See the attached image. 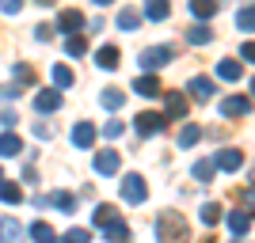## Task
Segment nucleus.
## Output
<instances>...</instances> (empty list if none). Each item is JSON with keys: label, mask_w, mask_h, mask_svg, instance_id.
Instances as JSON below:
<instances>
[{"label": "nucleus", "mask_w": 255, "mask_h": 243, "mask_svg": "<svg viewBox=\"0 0 255 243\" xmlns=\"http://www.w3.org/2000/svg\"><path fill=\"white\" fill-rule=\"evenodd\" d=\"M65 53H69V57H84V53H88V42L80 38V34H73V38L65 42Z\"/></svg>", "instance_id": "nucleus-31"}, {"label": "nucleus", "mask_w": 255, "mask_h": 243, "mask_svg": "<svg viewBox=\"0 0 255 243\" xmlns=\"http://www.w3.org/2000/svg\"><path fill=\"white\" fill-rule=\"evenodd\" d=\"M57 243H92V232H88V228H73V232L65 236V240H57Z\"/></svg>", "instance_id": "nucleus-34"}, {"label": "nucleus", "mask_w": 255, "mask_h": 243, "mask_svg": "<svg viewBox=\"0 0 255 243\" xmlns=\"http://www.w3.org/2000/svg\"><path fill=\"white\" fill-rule=\"evenodd\" d=\"M156 240L160 243H187L191 232H187L183 217H175V213H160V217H156Z\"/></svg>", "instance_id": "nucleus-1"}, {"label": "nucleus", "mask_w": 255, "mask_h": 243, "mask_svg": "<svg viewBox=\"0 0 255 243\" xmlns=\"http://www.w3.org/2000/svg\"><path fill=\"white\" fill-rule=\"evenodd\" d=\"M31 240L34 243H57V236H53V228L46 221H38V224H31Z\"/></svg>", "instance_id": "nucleus-16"}, {"label": "nucleus", "mask_w": 255, "mask_h": 243, "mask_svg": "<svg viewBox=\"0 0 255 243\" xmlns=\"http://www.w3.org/2000/svg\"><path fill=\"white\" fill-rule=\"evenodd\" d=\"M57 106H61V95H57V91H38V95H34V110H38V114H53Z\"/></svg>", "instance_id": "nucleus-13"}, {"label": "nucleus", "mask_w": 255, "mask_h": 243, "mask_svg": "<svg viewBox=\"0 0 255 243\" xmlns=\"http://www.w3.org/2000/svg\"><path fill=\"white\" fill-rule=\"evenodd\" d=\"M107 240H111V243H129V228L122 221H115L111 228H107Z\"/></svg>", "instance_id": "nucleus-27"}, {"label": "nucleus", "mask_w": 255, "mask_h": 243, "mask_svg": "<svg viewBox=\"0 0 255 243\" xmlns=\"http://www.w3.org/2000/svg\"><path fill=\"white\" fill-rule=\"evenodd\" d=\"M217 76L221 80H240V65L233 57H225V61H217Z\"/></svg>", "instance_id": "nucleus-17"}, {"label": "nucleus", "mask_w": 255, "mask_h": 243, "mask_svg": "<svg viewBox=\"0 0 255 243\" xmlns=\"http://www.w3.org/2000/svg\"><path fill=\"white\" fill-rule=\"evenodd\" d=\"M122 198H126L129 205H141V201L149 198V190H145V179H141V175H126V179H122Z\"/></svg>", "instance_id": "nucleus-3"}, {"label": "nucleus", "mask_w": 255, "mask_h": 243, "mask_svg": "<svg viewBox=\"0 0 255 243\" xmlns=\"http://www.w3.org/2000/svg\"><path fill=\"white\" fill-rule=\"evenodd\" d=\"M84 27H88L84 11H61V15H57V31L69 34V38H73L76 31H84Z\"/></svg>", "instance_id": "nucleus-6"}, {"label": "nucleus", "mask_w": 255, "mask_h": 243, "mask_svg": "<svg viewBox=\"0 0 255 243\" xmlns=\"http://www.w3.org/2000/svg\"><path fill=\"white\" fill-rule=\"evenodd\" d=\"M191 11H194V19H213V15H217V4H210V0H194Z\"/></svg>", "instance_id": "nucleus-20"}, {"label": "nucleus", "mask_w": 255, "mask_h": 243, "mask_svg": "<svg viewBox=\"0 0 255 243\" xmlns=\"http://www.w3.org/2000/svg\"><path fill=\"white\" fill-rule=\"evenodd\" d=\"M248 110H252V99H248V95H229V99H221V114H225V118H244Z\"/></svg>", "instance_id": "nucleus-8"}, {"label": "nucleus", "mask_w": 255, "mask_h": 243, "mask_svg": "<svg viewBox=\"0 0 255 243\" xmlns=\"http://www.w3.org/2000/svg\"><path fill=\"white\" fill-rule=\"evenodd\" d=\"M210 38H213V34H210V27H202V23L187 31V42H191V46H206V42H210Z\"/></svg>", "instance_id": "nucleus-22"}, {"label": "nucleus", "mask_w": 255, "mask_h": 243, "mask_svg": "<svg viewBox=\"0 0 255 243\" xmlns=\"http://www.w3.org/2000/svg\"><path fill=\"white\" fill-rule=\"evenodd\" d=\"M229 228H233V236H244L248 228H252V217H248L244 209H233L229 213Z\"/></svg>", "instance_id": "nucleus-15"}, {"label": "nucleus", "mask_w": 255, "mask_h": 243, "mask_svg": "<svg viewBox=\"0 0 255 243\" xmlns=\"http://www.w3.org/2000/svg\"><path fill=\"white\" fill-rule=\"evenodd\" d=\"M73 145L76 148H92L96 145V126H92V122H76L73 126Z\"/></svg>", "instance_id": "nucleus-9"}, {"label": "nucleus", "mask_w": 255, "mask_h": 243, "mask_svg": "<svg viewBox=\"0 0 255 243\" xmlns=\"http://www.w3.org/2000/svg\"><path fill=\"white\" fill-rule=\"evenodd\" d=\"M15 80H23V84H31V80H34V73H31V69H23V65H15Z\"/></svg>", "instance_id": "nucleus-38"}, {"label": "nucleus", "mask_w": 255, "mask_h": 243, "mask_svg": "<svg viewBox=\"0 0 255 243\" xmlns=\"http://www.w3.org/2000/svg\"><path fill=\"white\" fill-rule=\"evenodd\" d=\"M118 61H122V53H118V46H99V50H96V65L103 69V73L118 69Z\"/></svg>", "instance_id": "nucleus-10"}, {"label": "nucleus", "mask_w": 255, "mask_h": 243, "mask_svg": "<svg viewBox=\"0 0 255 243\" xmlns=\"http://www.w3.org/2000/svg\"><path fill=\"white\" fill-rule=\"evenodd\" d=\"M133 91L145 95V99H156L160 95V80L156 76H137V80H133Z\"/></svg>", "instance_id": "nucleus-14"}, {"label": "nucleus", "mask_w": 255, "mask_h": 243, "mask_svg": "<svg viewBox=\"0 0 255 243\" xmlns=\"http://www.w3.org/2000/svg\"><path fill=\"white\" fill-rule=\"evenodd\" d=\"M122 129H126V126H122L118 118H111V122L103 126V137H111V141H115V137H122Z\"/></svg>", "instance_id": "nucleus-36"}, {"label": "nucleus", "mask_w": 255, "mask_h": 243, "mask_svg": "<svg viewBox=\"0 0 255 243\" xmlns=\"http://www.w3.org/2000/svg\"><path fill=\"white\" fill-rule=\"evenodd\" d=\"M198 137H202V129H198V126H183V129H179V148L198 145Z\"/></svg>", "instance_id": "nucleus-26"}, {"label": "nucleus", "mask_w": 255, "mask_h": 243, "mask_svg": "<svg viewBox=\"0 0 255 243\" xmlns=\"http://www.w3.org/2000/svg\"><path fill=\"white\" fill-rule=\"evenodd\" d=\"M53 205H57V209H65V213H73V205H76V201H73V194H53Z\"/></svg>", "instance_id": "nucleus-35"}, {"label": "nucleus", "mask_w": 255, "mask_h": 243, "mask_svg": "<svg viewBox=\"0 0 255 243\" xmlns=\"http://www.w3.org/2000/svg\"><path fill=\"white\" fill-rule=\"evenodd\" d=\"M50 133H53V129L46 126V122H34V137H50Z\"/></svg>", "instance_id": "nucleus-40"}, {"label": "nucleus", "mask_w": 255, "mask_h": 243, "mask_svg": "<svg viewBox=\"0 0 255 243\" xmlns=\"http://www.w3.org/2000/svg\"><path fill=\"white\" fill-rule=\"evenodd\" d=\"M187 114V99L175 91V95H168V118H183Z\"/></svg>", "instance_id": "nucleus-28"}, {"label": "nucleus", "mask_w": 255, "mask_h": 243, "mask_svg": "<svg viewBox=\"0 0 255 243\" xmlns=\"http://www.w3.org/2000/svg\"><path fill=\"white\" fill-rule=\"evenodd\" d=\"M0 126H15V110H0Z\"/></svg>", "instance_id": "nucleus-39"}, {"label": "nucleus", "mask_w": 255, "mask_h": 243, "mask_svg": "<svg viewBox=\"0 0 255 243\" xmlns=\"http://www.w3.org/2000/svg\"><path fill=\"white\" fill-rule=\"evenodd\" d=\"M23 240H27V228L15 217H0V243H23Z\"/></svg>", "instance_id": "nucleus-5"}, {"label": "nucleus", "mask_w": 255, "mask_h": 243, "mask_svg": "<svg viewBox=\"0 0 255 243\" xmlns=\"http://www.w3.org/2000/svg\"><path fill=\"white\" fill-rule=\"evenodd\" d=\"M19 148H23V141L15 137V133H4V137H0V156H15Z\"/></svg>", "instance_id": "nucleus-21"}, {"label": "nucleus", "mask_w": 255, "mask_h": 243, "mask_svg": "<svg viewBox=\"0 0 255 243\" xmlns=\"http://www.w3.org/2000/svg\"><path fill=\"white\" fill-rule=\"evenodd\" d=\"M53 84H57V87H69V84H73V73H69V69H65V65H53Z\"/></svg>", "instance_id": "nucleus-33"}, {"label": "nucleus", "mask_w": 255, "mask_h": 243, "mask_svg": "<svg viewBox=\"0 0 255 243\" xmlns=\"http://www.w3.org/2000/svg\"><path fill=\"white\" fill-rule=\"evenodd\" d=\"M122 103H126V95H122L118 87H107L103 91V106L107 110H122Z\"/></svg>", "instance_id": "nucleus-23"}, {"label": "nucleus", "mask_w": 255, "mask_h": 243, "mask_svg": "<svg viewBox=\"0 0 255 243\" xmlns=\"http://www.w3.org/2000/svg\"><path fill=\"white\" fill-rule=\"evenodd\" d=\"M213 175H217L213 160H198V163H194V179L198 182H213Z\"/></svg>", "instance_id": "nucleus-18"}, {"label": "nucleus", "mask_w": 255, "mask_h": 243, "mask_svg": "<svg viewBox=\"0 0 255 243\" xmlns=\"http://www.w3.org/2000/svg\"><path fill=\"white\" fill-rule=\"evenodd\" d=\"M187 95H194L198 103H210L217 95V84H213L210 76H191V84H187Z\"/></svg>", "instance_id": "nucleus-4"}, {"label": "nucleus", "mask_w": 255, "mask_h": 243, "mask_svg": "<svg viewBox=\"0 0 255 243\" xmlns=\"http://www.w3.org/2000/svg\"><path fill=\"white\" fill-rule=\"evenodd\" d=\"M175 57V46H149V50L141 53V69L149 73V69H164V65Z\"/></svg>", "instance_id": "nucleus-2"}, {"label": "nucleus", "mask_w": 255, "mask_h": 243, "mask_svg": "<svg viewBox=\"0 0 255 243\" xmlns=\"http://www.w3.org/2000/svg\"><path fill=\"white\" fill-rule=\"evenodd\" d=\"M141 23V11H133V8H126V11H118V27H122V31H133V27H137Z\"/></svg>", "instance_id": "nucleus-30"}, {"label": "nucleus", "mask_w": 255, "mask_h": 243, "mask_svg": "<svg viewBox=\"0 0 255 243\" xmlns=\"http://www.w3.org/2000/svg\"><path fill=\"white\" fill-rule=\"evenodd\" d=\"M115 217H118L115 205H99V209H96V224H103V228H111V224H115Z\"/></svg>", "instance_id": "nucleus-32"}, {"label": "nucleus", "mask_w": 255, "mask_h": 243, "mask_svg": "<svg viewBox=\"0 0 255 243\" xmlns=\"http://www.w3.org/2000/svg\"><path fill=\"white\" fill-rule=\"evenodd\" d=\"M96 171H99V175H115V171H118V152H115V148L96 152Z\"/></svg>", "instance_id": "nucleus-11"}, {"label": "nucleus", "mask_w": 255, "mask_h": 243, "mask_svg": "<svg viewBox=\"0 0 255 243\" xmlns=\"http://www.w3.org/2000/svg\"><path fill=\"white\" fill-rule=\"evenodd\" d=\"M0 201L19 205V201H23V190H19V186H11V182H0Z\"/></svg>", "instance_id": "nucleus-25"}, {"label": "nucleus", "mask_w": 255, "mask_h": 243, "mask_svg": "<svg viewBox=\"0 0 255 243\" xmlns=\"http://www.w3.org/2000/svg\"><path fill=\"white\" fill-rule=\"evenodd\" d=\"M15 95H19V87H15V84H8V87H0V99H15Z\"/></svg>", "instance_id": "nucleus-41"}, {"label": "nucleus", "mask_w": 255, "mask_h": 243, "mask_svg": "<svg viewBox=\"0 0 255 243\" xmlns=\"http://www.w3.org/2000/svg\"><path fill=\"white\" fill-rule=\"evenodd\" d=\"M240 163H244V156H240L236 148H225V152H217V160H213V167H221V171H240Z\"/></svg>", "instance_id": "nucleus-12"}, {"label": "nucleus", "mask_w": 255, "mask_h": 243, "mask_svg": "<svg viewBox=\"0 0 255 243\" xmlns=\"http://www.w3.org/2000/svg\"><path fill=\"white\" fill-rule=\"evenodd\" d=\"M164 122H168L164 114H149V110H145V114H137V122H133V126H137L141 137H156L160 129H164Z\"/></svg>", "instance_id": "nucleus-7"}, {"label": "nucleus", "mask_w": 255, "mask_h": 243, "mask_svg": "<svg viewBox=\"0 0 255 243\" xmlns=\"http://www.w3.org/2000/svg\"><path fill=\"white\" fill-rule=\"evenodd\" d=\"M0 182H4V171H0Z\"/></svg>", "instance_id": "nucleus-43"}, {"label": "nucleus", "mask_w": 255, "mask_h": 243, "mask_svg": "<svg viewBox=\"0 0 255 243\" xmlns=\"http://www.w3.org/2000/svg\"><path fill=\"white\" fill-rule=\"evenodd\" d=\"M252 95H255V80H252Z\"/></svg>", "instance_id": "nucleus-42"}, {"label": "nucleus", "mask_w": 255, "mask_h": 243, "mask_svg": "<svg viewBox=\"0 0 255 243\" xmlns=\"http://www.w3.org/2000/svg\"><path fill=\"white\" fill-rule=\"evenodd\" d=\"M240 57H244V61H252V65H255V42H244V46H240Z\"/></svg>", "instance_id": "nucleus-37"}, {"label": "nucleus", "mask_w": 255, "mask_h": 243, "mask_svg": "<svg viewBox=\"0 0 255 243\" xmlns=\"http://www.w3.org/2000/svg\"><path fill=\"white\" fill-rule=\"evenodd\" d=\"M236 27H240V31H255V4L236 11Z\"/></svg>", "instance_id": "nucleus-19"}, {"label": "nucleus", "mask_w": 255, "mask_h": 243, "mask_svg": "<svg viewBox=\"0 0 255 243\" xmlns=\"http://www.w3.org/2000/svg\"><path fill=\"white\" fill-rule=\"evenodd\" d=\"M145 19H168V4L164 0H152V4H145Z\"/></svg>", "instance_id": "nucleus-29"}, {"label": "nucleus", "mask_w": 255, "mask_h": 243, "mask_svg": "<svg viewBox=\"0 0 255 243\" xmlns=\"http://www.w3.org/2000/svg\"><path fill=\"white\" fill-rule=\"evenodd\" d=\"M217 221H221V205H217V201H206V205H202V224L213 228Z\"/></svg>", "instance_id": "nucleus-24"}]
</instances>
